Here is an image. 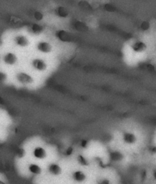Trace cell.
Wrapping results in <instances>:
<instances>
[{
  "mask_svg": "<svg viewBox=\"0 0 156 184\" xmlns=\"http://www.w3.org/2000/svg\"><path fill=\"white\" fill-rule=\"evenodd\" d=\"M0 184H5L3 182H2V181H0Z\"/></svg>",
  "mask_w": 156,
  "mask_h": 184,
  "instance_id": "cell-1",
  "label": "cell"
}]
</instances>
